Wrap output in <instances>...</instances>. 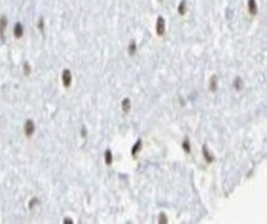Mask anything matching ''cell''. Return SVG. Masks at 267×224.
<instances>
[{
    "instance_id": "obj_16",
    "label": "cell",
    "mask_w": 267,
    "mask_h": 224,
    "mask_svg": "<svg viewBox=\"0 0 267 224\" xmlns=\"http://www.w3.org/2000/svg\"><path fill=\"white\" fill-rule=\"evenodd\" d=\"M23 73H25V75H30V73H31V67H30L28 63L23 64Z\"/></svg>"
},
{
    "instance_id": "obj_21",
    "label": "cell",
    "mask_w": 267,
    "mask_h": 224,
    "mask_svg": "<svg viewBox=\"0 0 267 224\" xmlns=\"http://www.w3.org/2000/svg\"><path fill=\"white\" fill-rule=\"evenodd\" d=\"M81 133H83V134H81L83 137H86V130H84V128H83V130H81Z\"/></svg>"
},
{
    "instance_id": "obj_5",
    "label": "cell",
    "mask_w": 267,
    "mask_h": 224,
    "mask_svg": "<svg viewBox=\"0 0 267 224\" xmlns=\"http://www.w3.org/2000/svg\"><path fill=\"white\" fill-rule=\"evenodd\" d=\"M248 9H249L250 15L255 16L257 14L258 8H257V4H256V0H248Z\"/></svg>"
},
{
    "instance_id": "obj_10",
    "label": "cell",
    "mask_w": 267,
    "mask_h": 224,
    "mask_svg": "<svg viewBox=\"0 0 267 224\" xmlns=\"http://www.w3.org/2000/svg\"><path fill=\"white\" fill-rule=\"evenodd\" d=\"M6 25H8V20L5 16H2L0 17V36L4 38V31L6 28Z\"/></svg>"
},
{
    "instance_id": "obj_18",
    "label": "cell",
    "mask_w": 267,
    "mask_h": 224,
    "mask_svg": "<svg viewBox=\"0 0 267 224\" xmlns=\"http://www.w3.org/2000/svg\"><path fill=\"white\" fill-rule=\"evenodd\" d=\"M37 202H38V200L37 198H33V200H31L30 201V208H32L35 204H37Z\"/></svg>"
},
{
    "instance_id": "obj_12",
    "label": "cell",
    "mask_w": 267,
    "mask_h": 224,
    "mask_svg": "<svg viewBox=\"0 0 267 224\" xmlns=\"http://www.w3.org/2000/svg\"><path fill=\"white\" fill-rule=\"evenodd\" d=\"M186 10H187V6H186V2L182 0V2L179 4V8H177V12L180 15H185L186 14Z\"/></svg>"
},
{
    "instance_id": "obj_6",
    "label": "cell",
    "mask_w": 267,
    "mask_h": 224,
    "mask_svg": "<svg viewBox=\"0 0 267 224\" xmlns=\"http://www.w3.org/2000/svg\"><path fill=\"white\" fill-rule=\"evenodd\" d=\"M142 148H143V142H142L140 139H138V140L135 142V144L133 145L132 150H131V154H132V156H133V158H137V155L139 154V151L142 150Z\"/></svg>"
},
{
    "instance_id": "obj_13",
    "label": "cell",
    "mask_w": 267,
    "mask_h": 224,
    "mask_svg": "<svg viewBox=\"0 0 267 224\" xmlns=\"http://www.w3.org/2000/svg\"><path fill=\"white\" fill-rule=\"evenodd\" d=\"M233 86H234L235 90H241V87H243V80H241V78H236V79L234 80V83H233Z\"/></svg>"
},
{
    "instance_id": "obj_2",
    "label": "cell",
    "mask_w": 267,
    "mask_h": 224,
    "mask_svg": "<svg viewBox=\"0 0 267 224\" xmlns=\"http://www.w3.org/2000/svg\"><path fill=\"white\" fill-rule=\"evenodd\" d=\"M72 80H73V76H72V72L69 69H65L63 70L62 73V83L65 87H69L70 84H72Z\"/></svg>"
},
{
    "instance_id": "obj_8",
    "label": "cell",
    "mask_w": 267,
    "mask_h": 224,
    "mask_svg": "<svg viewBox=\"0 0 267 224\" xmlns=\"http://www.w3.org/2000/svg\"><path fill=\"white\" fill-rule=\"evenodd\" d=\"M131 108H132V101H131V99H128V98L123 99V101H122V111H123L125 113H127V112H129Z\"/></svg>"
},
{
    "instance_id": "obj_17",
    "label": "cell",
    "mask_w": 267,
    "mask_h": 224,
    "mask_svg": "<svg viewBox=\"0 0 267 224\" xmlns=\"http://www.w3.org/2000/svg\"><path fill=\"white\" fill-rule=\"evenodd\" d=\"M158 222H159V223H167V218H166V215H165L164 213H161V214L159 215Z\"/></svg>"
},
{
    "instance_id": "obj_3",
    "label": "cell",
    "mask_w": 267,
    "mask_h": 224,
    "mask_svg": "<svg viewBox=\"0 0 267 224\" xmlns=\"http://www.w3.org/2000/svg\"><path fill=\"white\" fill-rule=\"evenodd\" d=\"M165 34V20L159 16L156 20V35L158 36H163Z\"/></svg>"
},
{
    "instance_id": "obj_19",
    "label": "cell",
    "mask_w": 267,
    "mask_h": 224,
    "mask_svg": "<svg viewBox=\"0 0 267 224\" xmlns=\"http://www.w3.org/2000/svg\"><path fill=\"white\" fill-rule=\"evenodd\" d=\"M43 25H44V23H43V19L41 17V19L38 20V28H40V30H43Z\"/></svg>"
},
{
    "instance_id": "obj_7",
    "label": "cell",
    "mask_w": 267,
    "mask_h": 224,
    "mask_svg": "<svg viewBox=\"0 0 267 224\" xmlns=\"http://www.w3.org/2000/svg\"><path fill=\"white\" fill-rule=\"evenodd\" d=\"M14 35H15L16 38L22 37V35H23V26H22V23L17 22L15 25V27H14Z\"/></svg>"
},
{
    "instance_id": "obj_22",
    "label": "cell",
    "mask_w": 267,
    "mask_h": 224,
    "mask_svg": "<svg viewBox=\"0 0 267 224\" xmlns=\"http://www.w3.org/2000/svg\"><path fill=\"white\" fill-rule=\"evenodd\" d=\"M159 2H163V0H159Z\"/></svg>"
},
{
    "instance_id": "obj_14",
    "label": "cell",
    "mask_w": 267,
    "mask_h": 224,
    "mask_svg": "<svg viewBox=\"0 0 267 224\" xmlns=\"http://www.w3.org/2000/svg\"><path fill=\"white\" fill-rule=\"evenodd\" d=\"M182 149L186 151V153H191V144H190V139L186 138L184 142H182Z\"/></svg>"
},
{
    "instance_id": "obj_15",
    "label": "cell",
    "mask_w": 267,
    "mask_h": 224,
    "mask_svg": "<svg viewBox=\"0 0 267 224\" xmlns=\"http://www.w3.org/2000/svg\"><path fill=\"white\" fill-rule=\"evenodd\" d=\"M135 52H137V44H135V42H131L129 46H128V53H129V55H134Z\"/></svg>"
},
{
    "instance_id": "obj_11",
    "label": "cell",
    "mask_w": 267,
    "mask_h": 224,
    "mask_svg": "<svg viewBox=\"0 0 267 224\" xmlns=\"http://www.w3.org/2000/svg\"><path fill=\"white\" fill-rule=\"evenodd\" d=\"M217 89H218V76L217 75H213L212 78H211V85H209V90L211 91H217Z\"/></svg>"
},
{
    "instance_id": "obj_4",
    "label": "cell",
    "mask_w": 267,
    "mask_h": 224,
    "mask_svg": "<svg viewBox=\"0 0 267 224\" xmlns=\"http://www.w3.org/2000/svg\"><path fill=\"white\" fill-rule=\"evenodd\" d=\"M202 151H203V158L207 163H213L214 162V156H213V153L208 149V147H207L206 144L203 145L202 148Z\"/></svg>"
},
{
    "instance_id": "obj_9",
    "label": "cell",
    "mask_w": 267,
    "mask_h": 224,
    "mask_svg": "<svg viewBox=\"0 0 267 224\" xmlns=\"http://www.w3.org/2000/svg\"><path fill=\"white\" fill-rule=\"evenodd\" d=\"M104 156H105V163H106V165H111L112 162H113V154H112L111 149H106Z\"/></svg>"
},
{
    "instance_id": "obj_1",
    "label": "cell",
    "mask_w": 267,
    "mask_h": 224,
    "mask_svg": "<svg viewBox=\"0 0 267 224\" xmlns=\"http://www.w3.org/2000/svg\"><path fill=\"white\" fill-rule=\"evenodd\" d=\"M35 130H36L35 122H33L32 119H27V121L25 122V127H23L25 134H26L27 137H31V136L35 133Z\"/></svg>"
},
{
    "instance_id": "obj_20",
    "label": "cell",
    "mask_w": 267,
    "mask_h": 224,
    "mask_svg": "<svg viewBox=\"0 0 267 224\" xmlns=\"http://www.w3.org/2000/svg\"><path fill=\"white\" fill-rule=\"evenodd\" d=\"M64 223H73V219H70V218H65V219H64Z\"/></svg>"
}]
</instances>
